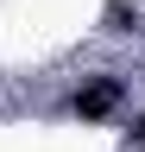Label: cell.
I'll list each match as a JSON object with an SVG mask.
<instances>
[{
    "label": "cell",
    "mask_w": 145,
    "mask_h": 152,
    "mask_svg": "<svg viewBox=\"0 0 145 152\" xmlns=\"http://www.w3.org/2000/svg\"><path fill=\"white\" fill-rule=\"evenodd\" d=\"M120 102H126V83H120V76H82V89L69 95V114H76V121H107Z\"/></svg>",
    "instance_id": "cell-1"
},
{
    "label": "cell",
    "mask_w": 145,
    "mask_h": 152,
    "mask_svg": "<svg viewBox=\"0 0 145 152\" xmlns=\"http://www.w3.org/2000/svg\"><path fill=\"white\" fill-rule=\"evenodd\" d=\"M107 32H139V7H133V0H107Z\"/></svg>",
    "instance_id": "cell-2"
}]
</instances>
